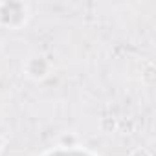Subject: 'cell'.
Instances as JSON below:
<instances>
[{
  "mask_svg": "<svg viewBox=\"0 0 156 156\" xmlns=\"http://www.w3.org/2000/svg\"><path fill=\"white\" fill-rule=\"evenodd\" d=\"M130 156H151V154H149V151H147V149H136Z\"/></svg>",
  "mask_w": 156,
  "mask_h": 156,
  "instance_id": "1",
  "label": "cell"
}]
</instances>
